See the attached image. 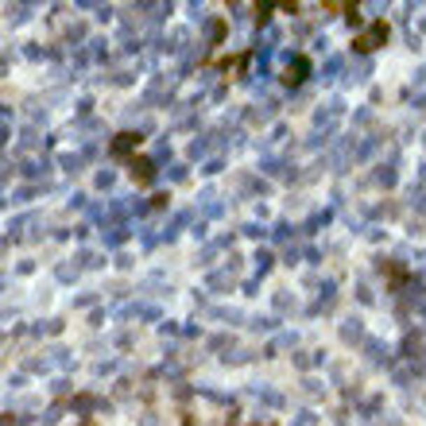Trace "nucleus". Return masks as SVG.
Wrapping results in <instances>:
<instances>
[{"mask_svg":"<svg viewBox=\"0 0 426 426\" xmlns=\"http://www.w3.org/2000/svg\"><path fill=\"white\" fill-rule=\"evenodd\" d=\"M384 39H388V24H384V20H376V24H372V27H368V31L357 39V50H360V55H368V50H376Z\"/></svg>","mask_w":426,"mask_h":426,"instance_id":"nucleus-1","label":"nucleus"},{"mask_svg":"<svg viewBox=\"0 0 426 426\" xmlns=\"http://www.w3.org/2000/svg\"><path fill=\"white\" fill-rule=\"evenodd\" d=\"M302 70H306V59H299V62H294V70H291V66H287V74H283V82H287V85H299V82H302Z\"/></svg>","mask_w":426,"mask_h":426,"instance_id":"nucleus-2","label":"nucleus"}]
</instances>
